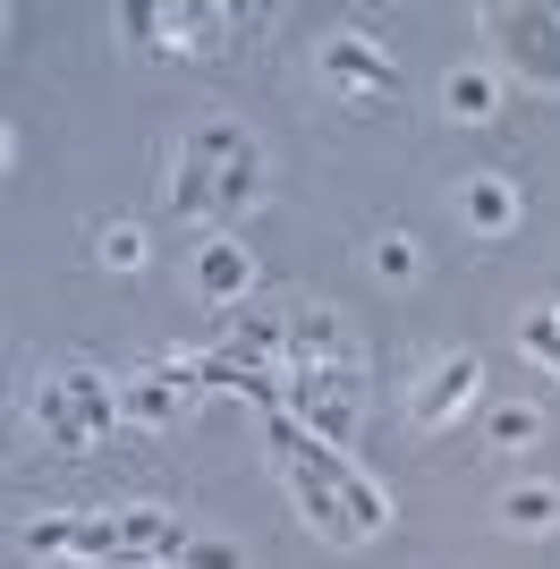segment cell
Here are the masks:
<instances>
[{
  "label": "cell",
  "instance_id": "obj_3",
  "mask_svg": "<svg viewBox=\"0 0 560 569\" xmlns=\"http://www.w3.org/2000/svg\"><path fill=\"white\" fill-rule=\"evenodd\" d=\"M323 77L340 86V94H391V86H399L391 51H382V43H357V34H331V43H323Z\"/></svg>",
  "mask_w": 560,
  "mask_h": 569
},
{
  "label": "cell",
  "instance_id": "obj_2",
  "mask_svg": "<svg viewBox=\"0 0 560 569\" xmlns=\"http://www.w3.org/2000/svg\"><path fill=\"white\" fill-rule=\"evenodd\" d=\"M298 366H357V340H349V323L331 307H289V375Z\"/></svg>",
  "mask_w": 560,
  "mask_h": 569
},
{
  "label": "cell",
  "instance_id": "obj_14",
  "mask_svg": "<svg viewBox=\"0 0 560 569\" xmlns=\"http://www.w3.org/2000/svg\"><path fill=\"white\" fill-rule=\"evenodd\" d=\"M119 408H128L137 426H170V417H179V382H170V375H144V382L119 391Z\"/></svg>",
  "mask_w": 560,
  "mask_h": 569
},
{
  "label": "cell",
  "instance_id": "obj_4",
  "mask_svg": "<svg viewBox=\"0 0 560 569\" xmlns=\"http://www.w3.org/2000/svg\"><path fill=\"white\" fill-rule=\"evenodd\" d=\"M476 375H484V366H476L467 349H459V357H442V366L417 382V426H450V417L476 400Z\"/></svg>",
  "mask_w": 560,
  "mask_h": 569
},
{
  "label": "cell",
  "instance_id": "obj_24",
  "mask_svg": "<svg viewBox=\"0 0 560 569\" xmlns=\"http://www.w3.org/2000/svg\"><path fill=\"white\" fill-rule=\"evenodd\" d=\"M373 263H382V281H408V272H417V247H408V238H382Z\"/></svg>",
  "mask_w": 560,
  "mask_h": 569
},
{
  "label": "cell",
  "instance_id": "obj_25",
  "mask_svg": "<svg viewBox=\"0 0 560 569\" xmlns=\"http://www.w3.org/2000/svg\"><path fill=\"white\" fill-rule=\"evenodd\" d=\"M527 349L552 366V357H560V315H527Z\"/></svg>",
  "mask_w": 560,
  "mask_h": 569
},
{
  "label": "cell",
  "instance_id": "obj_9",
  "mask_svg": "<svg viewBox=\"0 0 560 569\" xmlns=\"http://www.w3.org/2000/svg\"><path fill=\"white\" fill-rule=\"evenodd\" d=\"M60 382H69V400H77V417H86V433H93V442H111V426L128 417V408H119V391H111L102 375H86V366H69Z\"/></svg>",
  "mask_w": 560,
  "mask_h": 569
},
{
  "label": "cell",
  "instance_id": "obj_26",
  "mask_svg": "<svg viewBox=\"0 0 560 569\" xmlns=\"http://www.w3.org/2000/svg\"><path fill=\"white\" fill-rule=\"evenodd\" d=\"M119 569H162V561H119Z\"/></svg>",
  "mask_w": 560,
  "mask_h": 569
},
{
  "label": "cell",
  "instance_id": "obj_7",
  "mask_svg": "<svg viewBox=\"0 0 560 569\" xmlns=\"http://www.w3.org/2000/svg\"><path fill=\"white\" fill-rule=\"evenodd\" d=\"M196 298H212V307H221V298H247V247H238V238H212L204 256H196Z\"/></svg>",
  "mask_w": 560,
  "mask_h": 569
},
{
  "label": "cell",
  "instance_id": "obj_22",
  "mask_svg": "<svg viewBox=\"0 0 560 569\" xmlns=\"http://www.w3.org/2000/svg\"><path fill=\"white\" fill-rule=\"evenodd\" d=\"M179 569H247V561H238V545H221V536H196Z\"/></svg>",
  "mask_w": 560,
  "mask_h": 569
},
{
  "label": "cell",
  "instance_id": "obj_21",
  "mask_svg": "<svg viewBox=\"0 0 560 569\" xmlns=\"http://www.w3.org/2000/svg\"><path fill=\"white\" fill-rule=\"evenodd\" d=\"M119 26H128L137 43H162V26H179V18H170V9H153V0H128V9H119Z\"/></svg>",
  "mask_w": 560,
  "mask_h": 569
},
{
  "label": "cell",
  "instance_id": "obj_23",
  "mask_svg": "<svg viewBox=\"0 0 560 569\" xmlns=\"http://www.w3.org/2000/svg\"><path fill=\"white\" fill-rule=\"evenodd\" d=\"M102 263L137 272V263H144V230H102Z\"/></svg>",
  "mask_w": 560,
  "mask_h": 569
},
{
  "label": "cell",
  "instance_id": "obj_19",
  "mask_svg": "<svg viewBox=\"0 0 560 569\" xmlns=\"http://www.w3.org/2000/svg\"><path fill=\"white\" fill-rule=\"evenodd\" d=\"M26 552H34V561H51V552H77V519H34V527H26Z\"/></svg>",
  "mask_w": 560,
  "mask_h": 569
},
{
  "label": "cell",
  "instance_id": "obj_12",
  "mask_svg": "<svg viewBox=\"0 0 560 569\" xmlns=\"http://www.w3.org/2000/svg\"><path fill=\"white\" fill-rule=\"evenodd\" d=\"M256 196H263V170H256V144H247V153H238V162L221 170V196H212V221H221V230H238V213H247Z\"/></svg>",
  "mask_w": 560,
  "mask_h": 569
},
{
  "label": "cell",
  "instance_id": "obj_17",
  "mask_svg": "<svg viewBox=\"0 0 560 569\" xmlns=\"http://www.w3.org/2000/svg\"><path fill=\"white\" fill-rule=\"evenodd\" d=\"M459 204H467V221H476V230H510V221H518V196L501 188V179H476Z\"/></svg>",
  "mask_w": 560,
  "mask_h": 569
},
{
  "label": "cell",
  "instance_id": "obj_8",
  "mask_svg": "<svg viewBox=\"0 0 560 569\" xmlns=\"http://www.w3.org/2000/svg\"><path fill=\"white\" fill-rule=\"evenodd\" d=\"M34 426L60 442V451H86L93 433H86V417H77V400H69V382L51 375V382H34Z\"/></svg>",
  "mask_w": 560,
  "mask_h": 569
},
{
  "label": "cell",
  "instance_id": "obj_16",
  "mask_svg": "<svg viewBox=\"0 0 560 569\" xmlns=\"http://www.w3.org/2000/svg\"><path fill=\"white\" fill-rule=\"evenodd\" d=\"M340 501H349V519H357V536H382V527H391V501H382V485H373V476H340Z\"/></svg>",
  "mask_w": 560,
  "mask_h": 569
},
{
  "label": "cell",
  "instance_id": "obj_15",
  "mask_svg": "<svg viewBox=\"0 0 560 569\" xmlns=\"http://www.w3.org/2000/svg\"><path fill=\"white\" fill-rule=\"evenodd\" d=\"M247 128H238V119H204V128H196V137H187V153H196V162H212V170H230L238 153H247Z\"/></svg>",
  "mask_w": 560,
  "mask_h": 569
},
{
  "label": "cell",
  "instance_id": "obj_10",
  "mask_svg": "<svg viewBox=\"0 0 560 569\" xmlns=\"http://www.w3.org/2000/svg\"><path fill=\"white\" fill-rule=\"evenodd\" d=\"M212 196H221V170L196 162V153H179V170H170V213H179V221L204 213L212 221Z\"/></svg>",
  "mask_w": 560,
  "mask_h": 569
},
{
  "label": "cell",
  "instance_id": "obj_11",
  "mask_svg": "<svg viewBox=\"0 0 560 569\" xmlns=\"http://www.w3.org/2000/svg\"><path fill=\"white\" fill-rule=\"evenodd\" d=\"M442 111H450V119H492V111H501L492 69H450V77H442Z\"/></svg>",
  "mask_w": 560,
  "mask_h": 569
},
{
  "label": "cell",
  "instance_id": "obj_6",
  "mask_svg": "<svg viewBox=\"0 0 560 569\" xmlns=\"http://www.w3.org/2000/svg\"><path fill=\"white\" fill-rule=\"evenodd\" d=\"M298 485V510L314 536H331V545H357V519H349V501H340V485H323V476H289Z\"/></svg>",
  "mask_w": 560,
  "mask_h": 569
},
{
  "label": "cell",
  "instance_id": "obj_20",
  "mask_svg": "<svg viewBox=\"0 0 560 569\" xmlns=\"http://www.w3.org/2000/svg\"><path fill=\"white\" fill-rule=\"evenodd\" d=\"M263 442H272V459H280V468H289V459H298L306 442H314V433H306L298 417H289V408H280V417H263Z\"/></svg>",
  "mask_w": 560,
  "mask_h": 569
},
{
  "label": "cell",
  "instance_id": "obj_13",
  "mask_svg": "<svg viewBox=\"0 0 560 569\" xmlns=\"http://www.w3.org/2000/svg\"><path fill=\"white\" fill-rule=\"evenodd\" d=\"M501 519H510L518 536H543V527H560V485H518V493L501 501Z\"/></svg>",
  "mask_w": 560,
  "mask_h": 569
},
{
  "label": "cell",
  "instance_id": "obj_18",
  "mask_svg": "<svg viewBox=\"0 0 560 569\" xmlns=\"http://www.w3.org/2000/svg\"><path fill=\"white\" fill-rule=\"evenodd\" d=\"M536 426H543V417H536V408H527V400H510V408H492V442H510V451H518V442H536Z\"/></svg>",
  "mask_w": 560,
  "mask_h": 569
},
{
  "label": "cell",
  "instance_id": "obj_1",
  "mask_svg": "<svg viewBox=\"0 0 560 569\" xmlns=\"http://www.w3.org/2000/svg\"><path fill=\"white\" fill-rule=\"evenodd\" d=\"M492 34L510 51V69H527L536 86H560V9H492Z\"/></svg>",
  "mask_w": 560,
  "mask_h": 569
},
{
  "label": "cell",
  "instance_id": "obj_5",
  "mask_svg": "<svg viewBox=\"0 0 560 569\" xmlns=\"http://www.w3.org/2000/svg\"><path fill=\"white\" fill-rule=\"evenodd\" d=\"M119 536H128V561H162V569H179L187 545H196L170 510H119Z\"/></svg>",
  "mask_w": 560,
  "mask_h": 569
}]
</instances>
